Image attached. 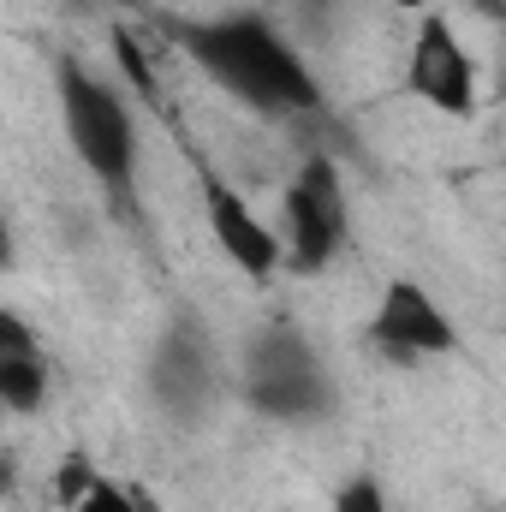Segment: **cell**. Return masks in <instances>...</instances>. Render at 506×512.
<instances>
[{"instance_id":"6da1fadb","label":"cell","mask_w":506,"mask_h":512,"mask_svg":"<svg viewBox=\"0 0 506 512\" xmlns=\"http://www.w3.org/2000/svg\"><path fill=\"white\" fill-rule=\"evenodd\" d=\"M173 48L233 102H245L268 120H298L322 114V84L310 60L292 48V36L268 12H197V18H167Z\"/></svg>"},{"instance_id":"7a4b0ae2","label":"cell","mask_w":506,"mask_h":512,"mask_svg":"<svg viewBox=\"0 0 506 512\" xmlns=\"http://www.w3.org/2000/svg\"><path fill=\"white\" fill-rule=\"evenodd\" d=\"M54 102H60V131H66L72 155L84 161V173L102 185V197L120 215H131L137 209V167H143V137H137L131 102L78 60L54 66Z\"/></svg>"},{"instance_id":"3957f363","label":"cell","mask_w":506,"mask_h":512,"mask_svg":"<svg viewBox=\"0 0 506 512\" xmlns=\"http://www.w3.org/2000/svg\"><path fill=\"white\" fill-rule=\"evenodd\" d=\"M239 387H245V405L268 423H322L340 399L322 352L286 322L251 334L245 364H239Z\"/></svg>"},{"instance_id":"277c9868","label":"cell","mask_w":506,"mask_h":512,"mask_svg":"<svg viewBox=\"0 0 506 512\" xmlns=\"http://www.w3.org/2000/svg\"><path fill=\"white\" fill-rule=\"evenodd\" d=\"M280 268H298V274H322L334 268V256L346 251L352 239V197H346V179L328 155H310L298 161V173L286 179V197H280Z\"/></svg>"},{"instance_id":"5b68a950","label":"cell","mask_w":506,"mask_h":512,"mask_svg":"<svg viewBox=\"0 0 506 512\" xmlns=\"http://www.w3.org/2000/svg\"><path fill=\"white\" fill-rule=\"evenodd\" d=\"M143 387H149V405L167 423L209 417V405L221 393V352H215V340H209V328L197 316H173L155 334L149 364H143Z\"/></svg>"},{"instance_id":"8992f818","label":"cell","mask_w":506,"mask_h":512,"mask_svg":"<svg viewBox=\"0 0 506 512\" xmlns=\"http://www.w3.org/2000/svg\"><path fill=\"white\" fill-rule=\"evenodd\" d=\"M364 346L381 352L387 364H423V358H453L459 352V328H453V316L441 310V298L423 280L393 274L381 286L370 322H364Z\"/></svg>"},{"instance_id":"52a82bcc","label":"cell","mask_w":506,"mask_h":512,"mask_svg":"<svg viewBox=\"0 0 506 512\" xmlns=\"http://www.w3.org/2000/svg\"><path fill=\"white\" fill-rule=\"evenodd\" d=\"M405 90L447 114V120H471L477 114V60L471 48L459 42V30L441 18V12H423L417 36H411V54H405Z\"/></svg>"},{"instance_id":"ba28073f","label":"cell","mask_w":506,"mask_h":512,"mask_svg":"<svg viewBox=\"0 0 506 512\" xmlns=\"http://www.w3.org/2000/svg\"><path fill=\"white\" fill-rule=\"evenodd\" d=\"M203 221H209L221 256L245 280H274L280 274V239H274V227L256 215L227 179H203Z\"/></svg>"},{"instance_id":"9c48e42d","label":"cell","mask_w":506,"mask_h":512,"mask_svg":"<svg viewBox=\"0 0 506 512\" xmlns=\"http://www.w3.org/2000/svg\"><path fill=\"white\" fill-rule=\"evenodd\" d=\"M42 399H48V346L18 310L0 304V405L42 411Z\"/></svg>"},{"instance_id":"30bf717a","label":"cell","mask_w":506,"mask_h":512,"mask_svg":"<svg viewBox=\"0 0 506 512\" xmlns=\"http://www.w3.org/2000/svg\"><path fill=\"white\" fill-rule=\"evenodd\" d=\"M66 512H143V507H137V495L120 489V483H108V477H84V483L66 495Z\"/></svg>"},{"instance_id":"8fae6325","label":"cell","mask_w":506,"mask_h":512,"mask_svg":"<svg viewBox=\"0 0 506 512\" xmlns=\"http://www.w3.org/2000/svg\"><path fill=\"white\" fill-rule=\"evenodd\" d=\"M334 512H387V495H381V483L370 471H352L334 495Z\"/></svg>"},{"instance_id":"7c38bea8","label":"cell","mask_w":506,"mask_h":512,"mask_svg":"<svg viewBox=\"0 0 506 512\" xmlns=\"http://www.w3.org/2000/svg\"><path fill=\"white\" fill-rule=\"evenodd\" d=\"M12 268V227H6V215H0V274Z\"/></svg>"},{"instance_id":"4fadbf2b","label":"cell","mask_w":506,"mask_h":512,"mask_svg":"<svg viewBox=\"0 0 506 512\" xmlns=\"http://www.w3.org/2000/svg\"><path fill=\"white\" fill-rule=\"evenodd\" d=\"M6 489H12V465L0 459V495H6Z\"/></svg>"},{"instance_id":"5bb4252c","label":"cell","mask_w":506,"mask_h":512,"mask_svg":"<svg viewBox=\"0 0 506 512\" xmlns=\"http://www.w3.org/2000/svg\"><path fill=\"white\" fill-rule=\"evenodd\" d=\"M393 6H405V12H423V6H429V0H393Z\"/></svg>"}]
</instances>
